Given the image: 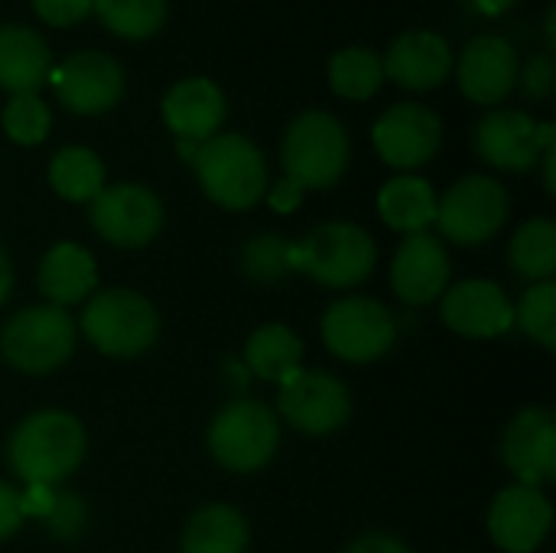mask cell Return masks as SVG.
<instances>
[{
    "instance_id": "cell-1",
    "label": "cell",
    "mask_w": 556,
    "mask_h": 553,
    "mask_svg": "<svg viewBox=\"0 0 556 553\" xmlns=\"http://www.w3.org/2000/svg\"><path fill=\"white\" fill-rule=\"evenodd\" d=\"M88 450V433L68 411L29 414L10 437V469L26 486H55L72 476Z\"/></svg>"
},
{
    "instance_id": "cell-2",
    "label": "cell",
    "mask_w": 556,
    "mask_h": 553,
    "mask_svg": "<svg viewBox=\"0 0 556 553\" xmlns=\"http://www.w3.org/2000/svg\"><path fill=\"white\" fill-rule=\"evenodd\" d=\"M205 196L231 212L257 205L267 192L264 153L241 134H215L192 153Z\"/></svg>"
},
{
    "instance_id": "cell-3",
    "label": "cell",
    "mask_w": 556,
    "mask_h": 553,
    "mask_svg": "<svg viewBox=\"0 0 556 553\" xmlns=\"http://www.w3.org/2000/svg\"><path fill=\"white\" fill-rule=\"evenodd\" d=\"M378 261L375 238L355 222H326L293 244V271L313 277L323 287L349 290L371 277Z\"/></svg>"
},
{
    "instance_id": "cell-4",
    "label": "cell",
    "mask_w": 556,
    "mask_h": 553,
    "mask_svg": "<svg viewBox=\"0 0 556 553\" xmlns=\"http://www.w3.org/2000/svg\"><path fill=\"white\" fill-rule=\"evenodd\" d=\"M352 143L339 117L329 111H306L300 114L283 137L280 160L283 176L293 179L300 189H329L349 169Z\"/></svg>"
},
{
    "instance_id": "cell-5",
    "label": "cell",
    "mask_w": 556,
    "mask_h": 553,
    "mask_svg": "<svg viewBox=\"0 0 556 553\" xmlns=\"http://www.w3.org/2000/svg\"><path fill=\"white\" fill-rule=\"evenodd\" d=\"M81 332L98 352L111 359H134L156 342L160 316L137 290L111 287L88 300L81 313Z\"/></svg>"
},
{
    "instance_id": "cell-6",
    "label": "cell",
    "mask_w": 556,
    "mask_h": 553,
    "mask_svg": "<svg viewBox=\"0 0 556 553\" xmlns=\"http://www.w3.org/2000/svg\"><path fill=\"white\" fill-rule=\"evenodd\" d=\"M78 342V329L62 306H29L0 332V352L23 375H49L62 368Z\"/></svg>"
},
{
    "instance_id": "cell-7",
    "label": "cell",
    "mask_w": 556,
    "mask_h": 553,
    "mask_svg": "<svg viewBox=\"0 0 556 553\" xmlns=\"http://www.w3.org/2000/svg\"><path fill=\"white\" fill-rule=\"evenodd\" d=\"M280 447V424L274 411L261 401L225 404L208 427V453L228 473L264 469Z\"/></svg>"
},
{
    "instance_id": "cell-8",
    "label": "cell",
    "mask_w": 556,
    "mask_h": 553,
    "mask_svg": "<svg viewBox=\"0 0 556 553\" xmlns=\"http://www.w3.org/2000/svg\"><path fill=\"white\" fill-rule=\"evenodd\" d=\"M508 192L492 176H463L437 199V228L453 244L472 248L492 241L508 222Z\"/></svg>"
},
{
    "instance_id": "cell-9",
    "label": "cell",
    "mask_w": 556,
    "mask_h": 553,
    "mask_svg": "<svg viewBox=\"0 0 556 553\" xmlns=\"http://www.w3.org/2000/svg\"><path fill=\"white\" fill-rule=\"evenodd\" d=\"M397 339L394 313L371 297H345L323 316V342L342 362H375Z\"/></svg>"
},
{
    "instance_id": "cell-10",
    "label": "cell",
    "mask_w": 556,
    "mask_h": 553,
    "mask_svg": "<svg viewBox=\"0 0 556 553\" xmlns=\"http://www.w3.org/2000/svg\"><path fill=\"white\" fill-rule=\"evenodd\" d=\"M277 407L293 430L306 437H326L345 427L352 414V394L336 375L300 368L293 378L280 385Z\"/></svg>"
},
{
    "instance_id": "cell-11",
    "label": "cell",
    "mask_w": 556,
    "mask_h": 553,
    "mask_svg": "<svg viewBox=\"0 0 556 553\" xmlns=\"http://www.w3.org/2000/svg\"><path fill=\"white\" fill-rule=\"evenodd\" d=\"M91 225L117 248H143L163 228V202L137 183L104 186L91 199Z\"/></svg>"
},
{
    "instance_id": "cell-12",
    "label": "cell",
    "mask_w": 556,
    "mask_h": 553,
    "mask_svg": "<svg viewBox=\"0 0 556 553\" xmlns=\"http://www.w3.org/2000/svg\"><path fill=\"white\" fill-rule=\"evenodd\" d=\"M375 150L394 169H417L430 163L443 140V124L437 111L417 101L388 108L375 124Z\"/></svg>"
},
{
    "instance_id": "cell-13",
    "label": "cell",
    "mask_w": 556,
    "mask_h": 553,
    "mask_svg": "<svg viewBox=\"0 0 556 553\" xmlns=\"http://www.w3.org/2000/svg\"><path fill=\"white\" fill-rule=\"evenodd\" d=\"M554 525L551 499L534 486H508L489 508V535L505 553H534Z\"/></svg>"
},
{
    "instance_id": "cell-14",
    "label": "cell",
    "mask_w": 556,
    "mask_h": 553,
    "mask_svg": "<svg viewBox=\"0 0 556 553\" xmlns=\"http://www.w3.org/2000/svg\"><path fill=\"white\" fill-rule=\"evenodd\" d=\"M52 85L68 111L104 114L124 95V68L104 52H75L52 72Z\"/></svg>"
},
{
    "instance_id": "cell-15",
    "label": "cell",
    "mask_w": 556,
    "mask_h": 553,
    "mask_svg": "<svg viewBox=\"0 0 556 553\" xmlns=\"http://www.w3.org/2000/svg\"><path fill=\"white\" fill-rule=\"evenodd\" d=\"M502 460L521 486H547L556 476V417L547 407H525L502 437Z\"/></svg>"
},
{
    "instance_id": "cell-16",
    "label": "cell",
    "mask_w": 556,
    "mask_h": 553,
    "mask_svg": "<svg viewBox=\"0 0 556 553\" xmlns=\"http://www.w3.org/2000/svg\"><path fill=\"white\" fill-rule=\"evenodd\" d=\"M391 287L410 306H427L440 300L450 290L446 244L430 231L407 235L391 264Z\"/></svg>"
},
{
    "instance_id": "cell-17",
    "label": "cell",
    "mask_w": 556,
    "mask_h": 553,
    "mask_svg": "<svg viewBox=\"0 0 556 553\" xmlns=\"http://www.w3.org/2000/svg\"><path fill=\"white\" fill-rule=\"evenodd\" d=\"M443 323L466 339H495L515 326V306L495 280H463L443 293Z\"/></svg>"
},
{
    "instance_id": "cell-18",
    "label": "cell",
    "mask_w": 556,
    "mask_h": 553,
    "mask_svg": "<svg viewBox=\"0 0 556 553\" xmlns=\"http://www.w3.org/2000/svg\"><path fill=\"white\" fill-rule=\"evenodd\" d=\"M518 52L502 36H476L459 55V88L469 101L498 104L518 81Z\"/></svg>"
},
{
    "instance_id": "cell-19",
    "label": "cell",
    "mask_w": 556,
    "mask_h": 553,
    "mask_svg": "<svg viewBox=\"0 0 556 553\" xmlns=\"http://www.w3.org/2000/svg\"><path fill=\"white\" fill-rule=\"evenodd\" d=\"M381 65H384V78L397 81L401 88L430 91L450 78L453 49L440 33L414 29V33H404L391 42Z\"/></svg>"
},
{
    "instance_id": "cell-20",
    "label": "cell",
    "mask_w": 556,
    "mask_h": 553,
    "mask_svg": "<svg viewBox=\"0 0 556 553\" xmlns=\"http://www.w3.org/2000/svg\"><path fill=\"white\" fill-rule=\"evenodd\" d=\"M476 150L479 156L508 173H525L541 160L538 143V121L525 111H492L476 127Z\"/></svg>"
},
{
    "instance_id": "cell-21",
    "label": "cell",
    "mask_w": 556,
    "mask_h": 553,
    "mask_svg": "<svg viewBox=\"0 0 556 553\" xmlns=\"http://www.w3.org/2000/svg\"><path fill=\"white\" fill-rule=\"evenodd\" d=\"M225 95L208 78H186L169 88L163 101L166 127L186 143H205L225 124Z\"/></svg>"
},
{
    "instance_id": "cell-22",
    "label": "cell",
    "mask_w": 556,
    "mask_h": 553,
    "mask_svg": "<svg viewBox=\"0 0 556 553\" xmlns=\"http://www.w3.org/2000/svg\"><path fill=\"white\" fill-rule=\"evenodd\" d=\"M98 284V267L88 248L75 241L52 244L46 257L39 261V290L52 306H72L81 303Z\"/></svg>"
},
{
    "instance_id": "cell-23",
    "label": "cell",
    "mask_w": 556,
    "mask_h": 553,
    "mask_svg": "<svg viewBox=\"0 0 556 553\" xmlns=\"http://www.w3.org/2000/svg\"><path fill=\"white\" fill-rule=\"evenodd\" d=\"M52 75V52L29 26H0V88L29 95Z\"/></svg>"
},
{
    "instance_id": "cell-24",
    "label": "cell",
    "mask_w": 556,
    "mask_h": 553,
    "mask_svg": "<svg viewBox=\"0 0 556 553\" xmlns=\"http://www.w3.org/2000/svg\"><path fill=\"white\" fill-rule=\"evenodd\" d=\"M378 212L388 228L417 235V231H427L437 218V192L420 176H397L381 186Z\"/></svg>"
},
{
    "instance_id": "cell-25",
    "label": "cell",
    "mask_w": 556,
    "mask_h": 553,
    "mask_svg": "<svg viewBox=\"0 0 556 553\" xmlns=\"http://www.w3.org/2000/svg\"><path fill=\"white\" fill-rule=\"evenodd\" d=\"M300 362H303V342L283 323L261 326L244 345V365L261 381L283 385L287 378H293L300 372Z\"/></svg>"
},
{
    "instance_id": "cell-26",
    "label": "cell",
    "mask_w": 556,
    "mask_h": 553,
    "mask_svg": "<svg viewBox=\"0 0 556 553\" xmlns=\"http://www.w3.org/2000/svg\"><path fill=\"white\" fill-rule=\"evenodd\" d=\"M248 538V521L238 508L205 505L186 521L182 553H244Z\"/></svg>"
},
{
    "instance_id": "cell-27",
    "label": "cell",
    "mask_w": 556,
    "mask_h": 553,
    "mask_svg": "<svg viewBox=\"0 0 556 553\" xmlns=\"http://www.w3.org/2000/svg\"><path fill=\"white\" fill-rule=\"evenodd\" d=\"M49 186L68 202H91L104 189V163L88 147H62L49 163Z\"/></svg>"
},
{
    "instance_id": "cell-28",
    "label": "cell",
    "mask_w": 556,
    "mask_h": 553,
    "mask_svg": "<svg viewBox=\"0 0 556 553\" xmlns=\"http://www.w3.org/2000/svg\"><path fill=\"white\" fill-rule=\"evenodd\" d=\"M384 81L381 55L365 46H349L332 55L329 62V85L339 98L349 101H368Z\"/></svg>"
},
{
    "instance_id": "cell-29",
    "label": "cell",
    "mask_w": 556,
    "mask_h": 553,
    "mask_svg": "<svg viewBox=\"0 0 556 553\" xmlns=\"http://www.w3.org/2000/svg\"><path fill=\"white\" fill-rule=\"evenodd\" d=\"M511 267L528 280H551L556 271V225L551 218H531L511 238Z\"/></svg>"
},
{
    "instance_id": "cell-30",
    "label": "cell",
    "mask_w": 556,
    "mask_h": 553,
    "mask_svg": "<svg viewBox=\"0 0 556 553\" xmlns=\"http://www.w3.org/2000/svg\"><path fill=\"white\" fill-rule=\"evenodd\" d=\"M98 20L124 39H150L166 23V0H91Z\"/></svg>"
},
{
    "instance_id": "cell-31",
    "label": "cell",
    "mask_w": 556,
    "mask_h": 553,
    "mask_svg": "<svg viewBox=\"0 0 556 553\" xmlns=\"http://www.w3.org/2000/svg\"><path fill=\"white\" fill-rule=\"evenodd\" d=\"M515 323L544 349H556V284L554 280H538L525 290Z\"/></svg>"
},
{
    "instance_id": "cell-32",
    "label": "cell",
    "mask_w": 556,
    "mask_h": 553,
    "mask_svg": "<svg viewBox=\"0 0 556 553\" xmlns=\"http://www.w3.org/2000/svg\"><path fill=\"white\" fill-rule=\"evenodd\" d=\"M290 254H293V241H287L283 235H257L244 244L241 267L257 284H277L293 271Z\"/></svg>"
},
{
    "instance_id": "cell-33",
    "label": "cell",
    "mask_w": 556,
    "mask_h": 553,
    "mask_svg": "<svg viewBox=\"0 0 556 553\" xmlns=\"http://www.w3.org/2000/svg\"><path fill=\"white\" fill-rule=\"evenodd\" d=\"M52 124V114L46 108V101L29 91V95H13L3 108V134L20 143V147H36L46 140Z\"/></svg>"
},
{
    "instance_id": "cell-34",
    "label": "cell",
    "mask_w": 556,
    "mask_h": 553,
    "mask_svg": "<svg viewBox=\"0 0 556 553\" xmlns=\"http://www.w3.org/2000/svg\"><path fill=\"white\" fill-rule=\"evenodd\" d=\"M521 75V85H525V95L534 98V101H544L554 95L556 85V65L551 55H531L525 68H518Z\"/></svg>"
},
{
    "instance_id": "cell-35",
    "label": "cell",
    "mask_w": 556,
    "mask_h": 553,
    "mask_svg": "<svg viewBox=\"0 0 556 553\" xmlns=\"http://www.w3.org/2000/svg\"><path fill=\"white\" fill-rule=\"evenodd\" d=\"M33 10L52 26H72L88 16L91 0H33Z\"/></svg>"
},
{
    "instance_id": "cell-36",
    "label": "cell",
    "mask_w": 556,
    "mask_h": 553,
    "mask_svg": "<svg viewBox=\"0 0 556 553\" xmlns=\"http://www.w3.org/2000/svg\"><path fill=\"white\" fill-rule=\"evenodd\" d=\"M81 518H85V508H81V502L75 495H55V502H52V508L46 515L49 528L55 535H62V538L75 535L81 528Z\"/></svg>"
},
{
    "instance_id": "cell-37",
    "label": "cell",
    "mask_w": 556,
    "mask_h": 553,
    "mask_svg": "<svg viewBox=\"0 0 556 553\" xmlns=\"http://www.w3.org/2000/svg\"><path fill=\"white\" fill-rule=\"evenodd\" d=\"M23 525V508H20V492L0 479V541L16 535Z\"/></svg>"
},
{
    "instance_id": "cell-38",
    "label": "cell",
    "mask_w": 556,
    "mask_h": 553,
    "mask_svg": "<svg viewBox=\"0 0 556 553\" xmlns=\"http://www.w3.org/2000/svg\"><path fill=\"white\" fill-rule=\"evenodd\" d=\"M349 553H410L407 551V544L404 541H397V538H391V535H365V538H358Z\"/></svg>"
},
{
    "instance_id": "cell-39",
    "label": "cell",
    "mask_w": 556,
    "mask_h": 553,
    "mask_svg": "<svg viewBox=\"0 0 556 553\" xmlns=\"http://www.w3.org/2000/svg\"><path fill=\"white\" fill-rule=\"evenodd\" d=\"M300 199H303V189L293 183V179H280V183H274V189H270V205L277 209V212H293L296 205H300Z\"/></svg>"
},
{
    "instance_id": "cell-40",
    "label": "cell",
    "mask_w": 556,
    "mask_h": 553,
    "mask_svg": "<svg viewBox=\"0 0 556 553\" xmlns=\"http://www.w3.org/2000/svg\"><path fill=\"white\" fill-rule=\"evenodd\" d=\"M10 290H13V267H10V257L0 251V306L7 303Z\"/></svg>"
},
{
    "instance_id": "cell-41",
    "label": "cell",
    "mask_w": 556,
    "mask_h": 553,
    "mask_svg": "<svg viewBox=\"0 0 556 553\" xmlns=\"http://www.w3.org/2000/svg\"><path fill=\"white\" fill-rule=\"evenodd\" d=\"M544 186L547 192H556V147L544 150Z\"/></svg>"
},
{
    "instance_id": "cell-42",
    "label": "cell",
    "mask_w": 556,
    "mask_h": 553,
    "mask_svg": "<svg viewBox=\"0 0 556 553\" xmlns=\"http://www.w3.org/2000/svg\"><path fill=\"white\" fill-rule=\"evenodd\" d=\"M485 16H498V13H505V10H511L518 0H472Z\"/></svg>"
}]
</instances>
